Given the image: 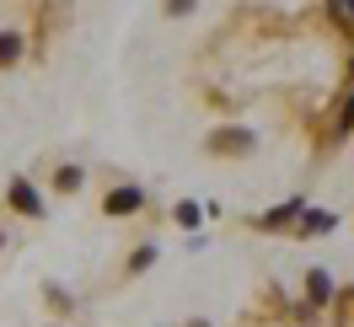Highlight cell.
Returning <instances> with one entry per match:
<instances>
[{
	"instance_id": "cell-2",
	"label": "cell",
	"mask_w": 354,
	"mask_h": 327,
	"mask_svg": "<svg viewBox=\"0 0 354 327\" xmlns=\"http://www.w3.org/2000/svg\"><path fill=\"white\" fill-rule=\"evenodd\" d=\"M102 209H108V215H129V209H140V188H118V194H108Z\"/></svg>"
},
{
	"instance_id": "cell-5",
	"label": "cell",
	"mask_w": 354,
	"mask_h": 327,
	"mask_svg": "<svg viewBox=\"0 0 354 327\" xmlns=\"http://www.w3.org/2000/svg\"><path fill=\"white\" fill-rule=\"evenodd\" d=\"M167 11H172V17L177 11H194V0H167Z\"/></svg>"
},
{
	"instance_id": "cell-1",
	"label": "cell",
	"mask_w": 354,
	"mask_h": 327,
	"mask_svg": "<svg viewBox=\"0 0 354 327\" xmlns=\"http://www.w3.org/2000/svg\"><path fill=\"white\" fill-rule=\"evenodd\" d=\"M209 151L247 156V151H252V134H247V129H221V134H209Z\"/></svg>"
},
{
	"instance_id": "cell-4",
	"label": "cell",
	"mask_w": 354,
	"mask_h": 327,
	"mask_svg": "<svg viewBox=\"0 0 354 327\" xmlns=\"http://www.w3.org/2000/svg\"><path fill=\"white\" fill-rule=\"evenodd\" d=\"M11 198L22 204L27 215H38V198H32V188H27V183H11Z\"/></svg>"
},
{
	"instance_id": "cell-3",
	"label": "cell",
	"mask_w": 354,
	"mask_h": 327,
	"mask_svg": "<svg viewBox=\"0 0 354 327\" xmlns=\"http://www.w3.org/2000/svg\"><path fill=\"white\" fill-rule=\"evenodd\" d=\"M17 54H22V38L17 32H0V65H11Z\"/></svg>"
}]
</instances>
